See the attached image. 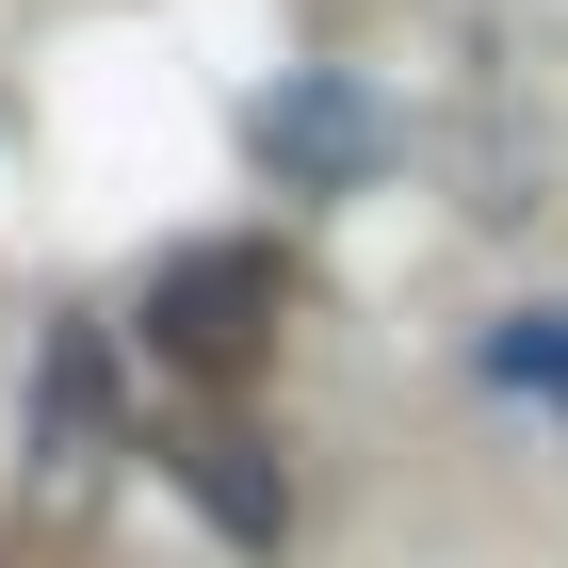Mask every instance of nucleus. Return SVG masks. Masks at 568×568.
I'll return each instance as SVG.
<instances>
[{
  "mask_svg": "<svg viewBox=\"0 0 568 568\" xmlns=\"http://www.w3.org/2000/svg\"><path fill=\"white\" fill-rule=\"evenodd\" d=\"M487 390L568 406V308H504V325H487Z\"/></svg>",
  "mask_w": 568,
  "mask_h": 568,
  "instance_id": "obj_4",
  "label": "nucleus"
},
{
  "mask_svg": "<svg viewBox=\"0 0 568 568\" xmlns=\"http://www.w3.org/2000/svg\"><path fill=\"white\" fill-rule=\"evenodd\" d=\"M261 163L308 179V195H342V179L390 163V114H374L357 82H276V98H261Z\"/></svg>",
  "mask_w": 568,
  "mask_h": 568,
  "instance_id": "obj_2",
  "label": "nucleus"
},
{
  "mask_svg": "<svg viewBox=\"0 0 568 568\" xmlns=\"http://www.w3.org/2000/svg\"><path fill=\"white\" fill-rule=\"evenodd\" d=\"M276 308H293V276H276L261 244H179V261L146 276V357L195 374V390H244L276 357Z\"/></svg>",
  "mask_w": 568,
  "mask_h": 568,
  "instance_id": "obj_1",
  "label": "nucleus"
},
{
  "mask_svg": "<svg viewBox=\"0 0 568 568\" xmlns=\"http://www.w3.org/2000/svg\"><path fill=\"white\" fill-rule=\"evenodd\" d=\"M179 504H195L227 552H276V536H293V487H276V438L261 423H195L179 438Z\"/></svg>",
  "mask_w": 568,
  "mask_h": 568,
  "instance_id": "obj_3",
  "label": "nucleus"
}]
</instances>
